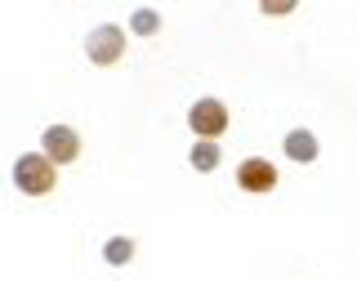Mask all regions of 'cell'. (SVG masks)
<instances>
[{"mask_svg": "<svg viewBox=\"0 0 357 281\" xmlns=\"http://www.w3.org/2000/svg\"><path fill=\"white\" fill-rule=\"evenodd\" d=\"M282 148H286L290 161H299V165H312V161H317V139H312L308 130H290L286 139H282Z\"/></svg>", "mask_w": 357, "mask_h": 281, "instance_id": "obj_6", "label": "cell"}, {"mask_svg": "<svg viewBox=\"0 0 357 281\" xmlns=\"http://www.w3.org/2000/svg\"><path fill=\"white\" fill-rule=\"evenodd\" d=\"M237 188H241V192H273V188H277V165L264 161V156L241 161L237 165Z\"/></svg>", "mask_w": 357, "mask_h": 281, "instance_id": "obj_5", "label": "cell"}, {"mask_svg": "<svg viewBox=\"0 0 357 281\" xmlns=\"http://www.w3.org/2000/svg\"><path fill=\"white\" fill-rule=\"evenodd\" d=\"M188 161H192V170L210 174V170H219L223 152H219V143H215V139H197V143H192V152H188Z\"/></svg>", "mask_w": 357, "mask_h": 281, "instance_id": "obj_7", "label": "cell"}, {"mask_svg": "<svg viewBox=\"0 0 357 281\" xmlns=\"http://www.w3.org/2000/svg\"><path fill=\"white\" fill-rule=\"evenodd\" d=\"M188 130H192L197 139H219V134L228 130V107H223L219 98H197V103L188 107Z\"/></svg>", "mask_w": 357, "mask_h": 281, "instance_id": "obj_2", "label": "cell"}, {"mask_svg": "<svg viewBox=\"0 0 357 281\" xmlns=\"http://www.w3.org/2000/svg\"><path fill=\"white\" fill-rule=\"evenodd\" d=\"M40 152L50 156L54 165H72L76 156H81V134H76L72 126H50L40 134Z\"/></svg>", "mask_w": 357, "mask_h": 281, "instance_id": "obj_4", "label": "cell"}, {"mask_svg": "<svg viewBox=\"0 0 357 281\" xmlns=\"http://www.w3.org/2000/svg\"><path fill=\"white\" fill-rule=\"evenodd\" d=\"M14 183H18V192H27V197H45L59 183V165L45 152H27V156L14 161Z\"/></svg>", "mask_w": 357, "mask_h": 281, "instance_id": "obj_1", "label": "cell"}, {"mask_svg": "<svg viewBox=\"0 0 357 281\" xmlns=\"http://www.w3.org/2000/svg\"><path fill=\"white\" fill-rule=\"evenodd\" d=\"M103 259H107V264H116V268H121V264H130V259H134V241H130V237H112V241L103 245Z\"/></svg>", "mask_w": 357, "mask_h": 281, "instance_id": "obj_8", "label": "cell"}, {"mask_svg": "<svg viewBox=\"0 0 357 281\" xmlns=\"http://www.w3.org/2000/svg\"><path fill=\"white\" fill-rule=\"evenodd\" d=\"M130 27L139 31V36H156V31H161V14H156V9H134Z\"/></svg>", "mask_w": 357, "mask_h": 281, "instance_id": "obj_9", "label": "cell"}, {"mask_svg": "<svg viewBox=\"0 0 357 281\" xmlns=\"http://www.w3.org/2000/svg\"><path fill=\"white\" fill-rule=\"evenodd\" d=\"M85 54H89V63L94 67H112V63H121V54H126V31L121 27H94L89 31V40H85Z\"/></svg>", "mask_w": 357, "mask_h": 281, "instance_id": "obj_3", "label": "cell"}]
</instances>
